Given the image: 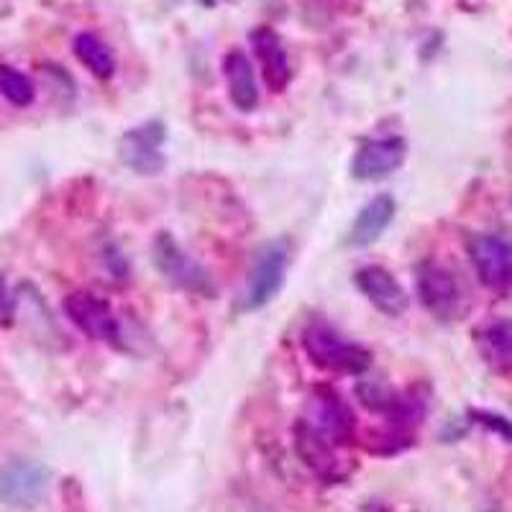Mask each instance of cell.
I'll return each instance as SVG.
<instances>
[{
	"mask_svg": "<svg viewBox=\"0 0 512 512\" xmlns=\"http://www.w3.org/2000/svg\"><path fill=\"white\" fill-rule=\"evenodd\" d=\"M303 349L315 367L336 374H354L361 377L372 364V354L359 344L346 341L333 326L323 320H313L303 331Z\"/></svg>",
	"mask_w": 512,
	"mask_h": 512,
	"instance_id": "obj_1",
	"label": "cell"
},
{
	"mask_svg": "<svg viewBox=\"0 0 512 512\" xmlns=\"http://www.w3.org/2000/svg\"><path fill=\"white\" fill-rule=\"evenodd\" d=\"M64 313L93 341L108 344L113 349H121L123 346L121 323H118L111 305L100 300V297L90 295V292H72L64 300Z\"/></svg>",
	"mask_w": 512,
	"mask_h": 512,
	"instance_id": "obj_2",
	"label": "cell"
},
{
	"mask_svg": "<svg viewBox=\"0 0 512 512\" xmlns=\"http://www.w3.org/2000/svg\"><path fill=\"white\" fill-rule=\"evenodd\" d=\"M295 451L300 456L305 466L318 479H326V482L338 484L344 482L351 474L349 459L338 454V443H333L331 438H326L323 433H318L315 428H310L305 420L295 425Z\"/></svg>",
	"mask_w": 512,
	"mask_h": 512,
	"instance_id": "obj_3",
	"label": "cell"
},
{
	"mask_svg": "<svg viewBox=\"0 0 512 512\" xmlns=\"http://www.w3.org/2000/svg\"><path fill=\"white\" fill-rule=\"evenodd\" d=\"M49 469L39 461L16 459L0 469V502L16 510L39 505L47 495Z\"/></svg>",
	"mask_w": 512,
	"mask_h": 512,
	"instance_id": "obj_4",
	"label": "cell"
},
{
	"mask_svg": "<svg viewBox=\"0 0 512 512\" xmlns=\"http://www.w3.org/2000/svg\"><path fill=\"white\" fill-rule=\"evenodd\" d=\"M469 259L477 269L482 285L507 290L512 285V241L497 233H477L466 244Z\"/></svg>",
	"mask_w": 512,
	"mask_h": 512,
	"instance_id": "obj_5",
	"label": "cell"
},
{
	"mask_svg": "<svg viewBox=\"0 0 512 512\" xmlns=\"http://www.w3.org/2000/svg\"><path fill=\"white\" fill-rule=\"evenodd\" d=\"M287 269V244L285 241H272L256 254L254 264L249 272V287L244 295V308L256 310L272 300L280 292L282 282H285Z\"/></svg>",
	"mask_w": 512,
	"mask_h": 512,
	"instance_id": "obj_6",
	"label": "cell"
},
{
	"mask_svg": "<svg viewBox=\"0 0 512 512\" xmlns=\"http://www.w3.org/2000/svg\"><path fill=\"white\" fill-rule=\"evenodd\" d=\"M303 420L338 446H344L354 436V415L344 397H338L331 387H320L310 395L308 413Z\"/></svg>",
	"mask_w": 512,
	"mask_h": 512,
	"instance_id": "obj_7",
	"label": "cell"
},
{
	"mask_svg": "<svg viewBox=\"0 0 512 512\" xmlns=\"http://www.w3.org/2000/svg\"><path fill=\"white\" fill-rule=\"evenodd\" d=\"M164 126L162 123L152 121L144 126L126 131L118 141V152H121L123 164L128 169H134L139 175H157L164 169Z\"/></svg>",
	"mask_w": 512,
	"mask_h": 512,
	"instance_id": "obj_8",
	"label": "cell"
},
{
	"mask_svg": "<svg viewBox=\"0 0 512 512\" xmlns=\"http://www.w3.org/2000/svg\"><path fill=\"white\" fill-rule=\"evenodd\" d=\"M405 152H408V146H405V141H402L400 136L367 141V144H361L359 152L354 154L351 177L361 182L382 180V177L392 175L395 169L402 167Z\"/></svg>",
	"mask_w": 512,
	"mask_h": 512,
	"instance_id": "obj_9",
	"label": "cell"
},
{
	"mask_svg": "<svg viewBox=\"0 0 512 512\" xmlns=\"http://www.w3.org/2000/svg\"><path fill=\"white\" fill-rule=\"evenodd\" d=\"M418 295L425 308L436 313L438 318L456 315L461 303V290L454 274L433 262H425L418 267Z\"/></svg>",
	"mask_w": 512,
	"mask_h": 512,
	"instance_id": "obj_10",
	"label": "cell"
},
{
	"mask_svg": "<svg viewBox=\"0 0 512 512\" xmlns=\"http://www.w3.org/2000/svg\"><path fill=\"white\" fill-rule=\"evenodd\" d=\"M356 287L361 295L367 297L369 303L379 310V313L397 318L408 310V295L402 290L400 282L392 277L384 267H364L356 272Z\"/></svg>",
	"mask_w": 512,
	"mask_h": 512,
	"instance_id": "obj_11",
	"label": "cell"
},
{
	"mask_svg": "<svg viewBox=\"0 0 512 512\" xmlns=\"http://www.w3.org/2000/svg\"><path fill=\"white\" fill-rule=\"evenodd\" d=\"M251 47H254L256 59L262 64V77L272 93H282L290 85V59H287L285 47L280 36L272 29H254L251 31Z\"/></svg>",
	"mask_w": 512,
	"mask_h": 512,
	"instance_id": "obj_12",
	"label": "cell"
},
{
	"mask_svg": "<svg viewBox=\"0 0 512 512\" xmlns=\"http://www.w3.org/2000/svg\"><path fill=\"white\" fill-rule=\"evenodd\" d=\"M395 198L392 195H377L369 200L364 208L359 210V216L351 223L349 233H346V246L351 249H364V246L374 244L387 228H390L392 218H395Z\"/></svg>",
	"mask_w": 512,
	"mask_h": 512,
	"instance_id": "obj_13",
	"label": "cell"
},
{
	"mask_svg": "<svg viewBox=\"0 0 512 512\" xmlns=\"http://www.w3.org/2000/svg\"><path fill=\"white\" fill-rule=\"evenodd\" d=\"M154 264H157L175 285L187 287V290L200 292L208 285V277L200 272L198 264H192L185 256V251L169 239L167 233H162V236L154 241Z\"/></svg>",
	"mask_w": 512,
	"mask_h": 512,
	"instance_id": "obj_14",
	"label": "cell"
},
{
	"mask_svg": "<svg viewBox=\"0 0 512 512\" xmlns=\"http://www.w3.org/2000/svg\"><path fill=\"white\" fill-rule=\"evenodd\" d=\"M223 72H226V85L231 103L239 108L241 113H251L259 105V88H256L254 67L246 59L244 52L233 49L223 59Z\"/></svg>",
	"mask_w": 512,
	"mask_h": 512,
	"instance_id": "obj_15",
	"label": "cell"
},
{
	"mask_svg": "<svg viewBox=\"0 0 512 512\" xmlns=\"http://www.w3.org/2000/svg\"><path fill=\"white\" fill-rule=\"evenodd\" d=\"M477 346L495 372H512V320H492L479 328Z\"/></svg>",
	"mask_w": 512,
	"mask_h": 512,
	"instance_id": "obj_16",
	"label": "cell"
},
{
	"mask_svg": "<svg viewBox=\"0 0 512 512\" xmlns=\"http://www.w3.org/2000/svg\"><path fill=\"white\" fill-rule=\"evenodd\" d=\"M75 54L95 77L100 80H108V77L116 72V59H113V52L105 47V41L98 39L95 34H80L75 39Z\"/></svg>",
	"mask_w": 512,
	"mask_h": 512,
	"instance_id": "obj_17",
	"label": "cell"
},
{
	"mask_svg": "<svg viewBox=\"0 0 512 512\" xmlns=\"http://www.w3.org/2000/svg\"><path fill=\"white\" fill-rule=\"evenodd\" d=\"M0 95H3L8 103L18 105V108H26V105H31V100H34V82H31L24 72L0 64Z\"/></svg>",
	"mask_w": 512,
	"mask_h": 512,
	"instance_id": "obj_18",
	"label": "cell"
},
{
	"mask_svg": "<svg viewBox=\"0 0 512 512\" xmlns=\"http://www.w3.org/2000/svg\"><path fill=\"white\" fill-rule=\"evenodd\" d=\"M13 313H16V300L8 292L6 280L0 277V326H8L13 320Z\"/></svg>",
	"mask_w": 512,
	"mask_h": 512,
	"instance_id": "obj_19",
	"label": "cell"
},
{
	"mask_svg": "<svg viewBox=\"0 0 512 512\" xmlns=\"http://www.w3.org/2000/svg\"><path fill=\"white\" fill-rule=\"evenodd\" d=\"M474 418H479V423L489 425V428H495V431H500L502 436L512 438V425L507 423V420L497 418V415H489V413H474Z\"/></svg>",
	"mask_w": 512,
	"mask_h": 512,
	"instance_id": "obj_20",
	"label": "cell"
},
{
	"mask_svg": "<svg viewBox=\"0 0 512 512\" xmlns=\"http://www.w3.org/2000/svg\"><path fill=\"white\" fill-rule=\"evenodd\" d=\"M364 512H390L384 505H379V502H369L367 507H364Z\"/></svg>",
	"mask_w": 512,
	"mask_h": 512,
	"instance_id": "obj_21",
	"label": "cell"
}]
</instances>
